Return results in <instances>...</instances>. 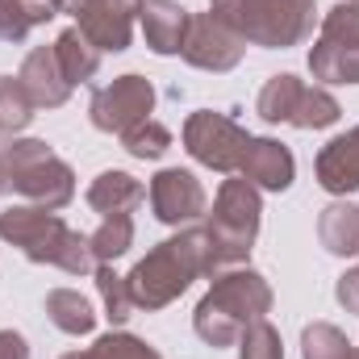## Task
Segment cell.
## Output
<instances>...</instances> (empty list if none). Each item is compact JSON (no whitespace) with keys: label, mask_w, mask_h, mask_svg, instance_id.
I'll return each instance as SVG.
<instances>
[{"label":"cell","mask_w":359,"mask_h":359,"mask_svg":"<svg viewBox=\"0 0 359 359\" xmlns=\"http://www.w3.org/2000/svg\"><path fill=\"white\" fill-rule=\"evenodd\" d=\"M217 268V255H213V238L205 226H184L180 234L163 238L159 247H151L134 271L126 276L130 284V297H134V309H168L176 297L188 292L192 280L201 276H213Z\"/></svg>","instance_id":"cell-1"},{"label":"cell","mask_w":359,"mask_h":359,"mask_svg":"<svg viewBox=\"0 0 359 359\" xmlns=\"http://www.w3.org/2000/svg\"><path fill=\"white\" fill-rule=\"evenodd\" d=\"M271 309V284L264 280V271L247 268H222L209 276V292L196 301V313H192V330L201 343H209L213 351L217 347H234L238 334L268 318Z\"/></svg>","instance_id":"cell-2"},{"label":"cell","mask_w":359,"mask_h":359,"mask_svg":"<svg viewBox=\"0 0 359 359\" xmlns=\"http://www.w3.org/2000/svg\"><path fill=\"white\" fill-rule=\"evenodd\" d=\"M0 238L8 247H17L29 264H50V268L67 271V276H88L96 271L88 234L72 230L59 213L38 209V205H8L0 213Z\"/></svg>","instance_id":"cell-3"},{"label":"cell","mask_w":359,"mask_h":359,"mask_svg":"<svg viewBox=\"0 0 359 359\" xmlns=\"http://www.w3.org/2000/svg\"><path fill=\"white\" fill-rule=\"evenodd\" d=\"M0 196H21L38 209H67L76 201V172L42 138L0 134Z\"/></svg>","instance_id":"cell-4"},{"label":"cell","mask_w":359,"mask_h":359,"mask_svg":"<svg viewBox=\"0 0 359 359\" xmlns=\"http://www.w3.org/2000/svg\"><path fill=\"white\" fill-rule=\"evenodd\" d=\"M209 13L222 17L247 46L264 50L301 46L318 25L313 0H209Z\"/></svg>","instance_id":"cell-5"},{"label":"cell","mask_w":359,"mask_h":359,"mask_svg":"<svg viewBox=\"0 0 359 359\" xmlns=\"http://www.w3.org/2000/svg\"><path fill=\"white\" fill-rule=\"evenodd\" d=\"M259 222H264V201L259 188L247 180H222L217 196H213V213L205 222L209 238H213V255L217 268H238L247 264L255 238H259Z\"/></svg>","instance_id":"cell-6"},{"label":"cell","mask_w":359,"mask_h":359,"mask_svg":"<svg viewBox=\"0 0 359 359\" xmlns=\"http://www.w3.org/2000/svg\"><path fill=\"white\" fill-rule=\"evenodd\" d=\"M180 138H184V151H188L201 168L226 172V176L238 172V163H243V155H247V142H251V134H247L230 113H213V109L188 113Z\"/></svg>","instance_id":"cell-7"},{"label":"cell","mask_w":359,"mask_h":359,"mask_svg":"<svg viewBox=\"0 0 359 359\" xmlns=\"http://www.w3.org/2000/svg\"><path fill=\"white\" fill-rule=\"evenodd\" d=\"M151 113H155V84L147 76H138V72L117 76L113 84L92 92V100H88L92 126L104 130V134H126L130 126L147 121Z\"/></svg>","instance_id":"cell-8"},{"label":"cell","mask_w":359,"mask_h":359,"mask_svg":"<svg viewBox=\"0 0 359 359\" xmlns=\"http://www.w3.org/2000/svg\"><path fill=\"white\" fill-rule=\"evenodd\" d=\"M247 55V42L213 13H196L188 21V34H184V46H180V59L188 67H201V72H234Z\"/></svg>","instance_id":"cell-9"},{"label":"cell","mask_w":359,"mask_h":359,"mask_svg":"<svg viewBox=\"0 0 359 359\" xmlns=\"http://www.w3.org/2000/svg\"><path fill=\"white\" fill-rule=\"evenodd\" d=\"M147 196H151V209H155V217L163 226H180L184 230V226H196L209 213V196H205L201 180L192 172H184V168H163L151 180Z\"/></svg>","instance_id":"cell-10"},{"label":"cell","mask_w":359,"mask_h":359,"mask_svg":"<svg viewBox=\"0 0 359 359\" xmlns=\"http://www.w3.org/2000/svg\"><path fill=\"white\" fill-rule=\"evenodd\" d=\"M138 13H142V0H84L76 13V25L100 55H121L134 38Z\"/></svg>","instance_id":"cell-11"},{"label":"cell","mask_w":359,"mask_h":359,"mask_svg":"<svg viewBox=\"0 0 359 359\" xmlns=\"http://www.w3.org/2000/svg\"><path fill=\"white\" fill-rule=\"evenodd\" d=\"M238 176L247 180V184H255L259 192H284L297 180V159L276 138H251L247 142V155L238 163Z\"/></svg>","instance_id":"cell-12"},{"label":"cell","mask_w":359,"mask_h":359,"mask_svg":"<svg viewBox=\"0 0 359 359\" xmlns=\"http://www.w3.org/2000/svg\"><path fill=\"white\" fill-rule=\"evenodd\" d=\"M313 176H318V184L330 196H351V192H359V126H351L339 138H330L318 151Z\"/></svg>","instance_id":"cell-13"},{"label":"cell","mask_w":359,"mask_h":359,"mask_svg":"<svg viewBox=\"0 0 359 359\" xmlns=\"http://www.w3.org/2000/svg\"><path fill=\"white\" fill-rule=\"evenodd\" d=\"M309 76L326 84H359V34H318L309 46Z\"/></svg>","instance_id":"cell-14"},{"label":"cell","mask_w":359,"mask_h":359,"mask_svg":"<svg viewBox=\"0 0 359 359\" xmlns=\"http://www.w3.org/2000/svg\"><path fill=\"white\" fill-rule=\"evenodd\" d=\"M17 76H21V84L34 96L38 109H59L72 96V84H67V76H63V67L55 59V46H34Z\"/></svg>","instance_id":"cell-15"},{"label":"cell","mask_w":359,"mask_h":359,"mask_svg":"<svg viewBox=\"0 0 359 359\" xmlns=\"http://www.w3.org/2000/svg\"><path fill=\"white\" fill-rule=\"evenodd\" d=\"M138 21H142V38H147V46H151L155 55H180L192 13H188L180 0H142Z\"/></svg>","instance_id":"cell-16"},{"label":"cell","mask_w":359,"mask_h":359,"mask_svg":"<svg viewBox=\"0 0 359 359\" xmlns=\"http://www.w3.org/2000/svg\"><path fill=\"white\" fill-rule=\"evenodd\" d=\"M318 238L339 259L359 255V201H347V196L330 201L322 209V217H318Z\"/></svg>","instance_id":"cell-17"},{"label":"cell","mask_w":359,"mask_h":359,"mask_svg":"<svg viewBox=\"0 0 359 359\" xmlns=\"http://www.w3.org/2000/svg\"><path fill=\"white\" fill-rule=\"evenodd\" d=\"M147 201L142 180H134L130 172H100L88 184V205L100 217H117V213H134Z\"/></svg>","instance_id":"cell-18"},{"label":"cell","mask_w":359,"mask_h":359,"mask_svg":"<svg viewBox=\"0 0 359 359\" xmlns=\"http://www.w3.org/2000/svg\"><path fill=\"white\" fill-rule=\"evenodd\" d=\"M50 46H55V59H59V67H63V76H67V84H72V88H76V84H88L92 76L100 72V50L84 38V29H80V25L63 29Z\"/></svg>","instance_id":"cell-19"},{"label":"cell","mask_w":359,"mask_h":359,"mask_svg":"<svg viewBox=\"0 0 359 359\" xmlns=\"http://www.w3.org/2000/svg\"><path fill=\"white\" fill-rule=\"evenodd\" d=\"M46 318H50L63 334H92V330H96L92 301L80 297L76 288H50V292H46Z\"/></svg>","instance_id":"cell-20"},{"label":"cell","mask_w":359,"mask_h":359,"mask_svg":"<svg viewBox=\"0 0 359 359\" xmlns=\"http://www.w3.org/2000/svg\"><path fill=\"white\" fill-rule=\"evenodd\" d=\"M301 88H305V84H301L297 76H288V72L271 76L268 84L259 88V96H255V113H259L268 126H288V121H292V113H297Z\"/></svg>","instance_id":"cell-21"},{"label":"cell","mask_w":359,"mask_h":359,"mask_svg":"<svg viewBox=\"0 0 359 359\" xmlns=\"http://www.w3.org/2000/svg\"><path fill=\"white\" fill-rule=\"evenodd\" d=\"M343 117V104L334 100V92L322 88V84H305L301 88V100H297V113H292V121L288 126H297V130H330L334 121Z\"/></svg>","instance_id":"cell-22"},{"label":"cell","mask_w":359,"mask_h":359,"mask_svg":"<svg viewBox=\"0 0 359 359\" xmlns=\"http://www.w3.org/2000/svg\"><path fill=\"white\" fill-rule=\"evenodd\" d=\"M301 359H355V343L334 322H309L301 330Z\"/></svg>","instance_id":"cell-23"},{"label":"cell","mask_w":359,"mask_h":359,"mask_svg":"<svg viewBox=\"0 0 359 359\" xmlns=\"http://www.w3.org/2000/svg\"><path fill=\"white\" fill-rule=\"evenodd\" d=\"M92 255L96 264H117L130 247H134V217L130 213H117V217H104L96 230L88 234Z\"/></svg>","instance_id":"cell-24"},{"label":"cell","mask_w":359,"mask_h":359,"mask_svg":"<svg viewBox=\"0 0 359 359\" xmlns=\"http://www.w3.org/2000/svg\"><path fill=\"white\" fill-rule=\"evenodd\" d=\"M38 104L25 92L21 76H0V134H21L34 121Z\"/></svg>","instance_id":"cell-25"},{"label":"cell","mask_w":359,"mask_h":359,"mask_svg":"<svg viewBox=\"0 0 359 359\" xmlns=\"http://www.w3.org/2000/svg\"><path fill=\"white\" fill-rule=\"evenodd\" d=\"M96 292H100V301H104V318L113 322V326H126L130 318H134V297H130V284H126V276H117L113 264H96Z\"/></svg>","instance_id":"cell-26"},{"label":"cell","mask_w":359,"mask_h":359,"mask_svg":"<svg viewBox=\"0 0 359 359\" xmlns=\"http://www.w3.org/2000/svg\"><path fill=\"white\" fill-rule=\"evenodd\" d=\"M117 138H121V151L134 155V159H163V155L172 151V130H168L163 121H155V117L130 126V130L117 134Z\"/></svg>","instance_id":"cell-27"},{"label":"cell","mask_w":359,"mask_h":359,"mask_svg":"<svg viewBox=\"0 0 359 359\" xmlns=\"http://www.w3.org/2000/svg\"><path fill=\"white\" fill-rule=\"evenodd\" d=\"M88 359H163L147 339L138 334H126V330H113V334H100L88 347Z\"/></svg>","instance_id":"cell-28"},{"label":"cell","mask_w":359,"mask_h":359,"mask_svg":"<svg viewBox=\"0 0 359 359\" xmlns=\"http://www.w3.org/2000/svg\"><path fill=\"white\" fill-rule=\"evenodd\" d=\"M238 359H284V343H280V330L271 326L268 318L251 322L243 334H238Z\"/></svg>","instance_id":"cell-29"},{"label":"cell","mask_w":359,"mask_h":359,"mask_svg":"<svg viewBox=\"0 0 359 359\" xmlns=\"http://www.w3.org/2000/svg\"><path fill=\"white\" fill-rule=\"evenodd\" d=\"M29 29H34V21H29V13L21 8V0H0V42H25L29 38Z\"/></svg>","instance_id":"cell-30"},{"label":"cell","mask_w":359,"mask_h":359,"mask_svg":"<svg viewBox=\"0 0 359 359\" xmlns=\"http://www.w3.org/2000/svg\"><path fill=\"white\" fill-rule=\"evenodd\" d=\"M334 297H339V305H343L347 313H359V264L339 276V284H334Z\"/></svg>","instance_id":"cell-31"},{"label":"cell","mask_w":359,"mask_h":359,"mask_svg":"<svg viewBox=\"0 0 359 359\" xmlns=\"http://www.w3.org/2000/svg\"><path fill=\"white\" fill-rule=\"evenodd\" d=\"M0 359H29V343L17 330H0Z\"/></svg>","instance_id":"cell-32"},{"label":"cell","mask_w":359,"mask_h":359,"mask_svg":"<svg viewBox=\"0 0 359 359\" xmlns=\"http://www.w3.org/2000/svg\"><path fill=\"white\" fill-rule=\"evenodd\" d=\"M21 8L29 13V21H34V25H46L50 17H59L55 0H21Z\"/></svg>","instance_id":"cell-33"},{"label":"cell","mask_w":359,"mask_h":359,"mask_svg":"<svg viewBox=\"0 0 359 359\" xmlns=\"http://www.w3.org/2000/svg\"><path fill=\"white\" fill-rule=\"evenodd\" d=\"M80 4H84V0H55V8H59V13H72V17L80 13Z\"/></svg>","instance_id":"cell-34"},{"label":"cell","mask_w":359,"mask_h":359,"mask_svg":"<svg viewBox=\"0 0 359 359\" xmlns=\"http://www.w3.org/2000/svg\"><path fill=\"white\" fill-rule=\"evenodd\" d=\"M59 359H88V351H67V355H59Z\"/></svg>","instance_id":"cell-35"},{"label":"cell","mask_w":359,"mask_h":359,"mask_svg":"<svg viewBox=\"0 0 359 359\" xmlns=\"http://www.w3.org/2000/svg\"><path fill=\"white\" fill-rule=\"evenodd\" d=\"M355 4H359V0H355Z\"/></svg>","instance_id":"cell-36"}]
</instances>
